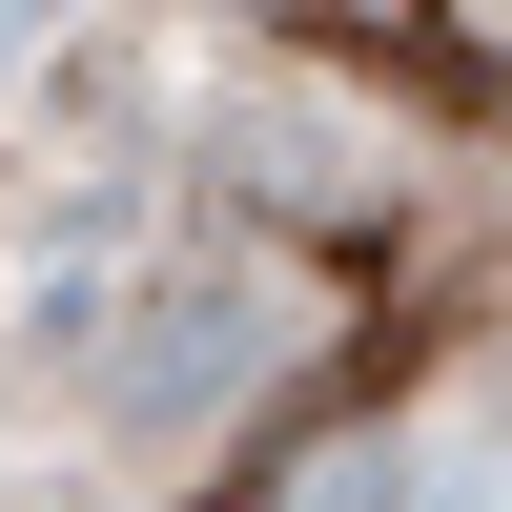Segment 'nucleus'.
<instances>
[{"label": "nucleus", "mask_w": 512, "mask_h": 512, "mask_svg": "<svg viewBox=\"0 0 512 512\" xmlns=\"http://www.w3.org/2000/svg\"><path fill=\"white\" fill-rule=\"evenodd\" d=\"M246 369H267V287H246V267L144 287V328H123V431H205Z\"/></svg>", "instance_id": "1"}]
</instances>
